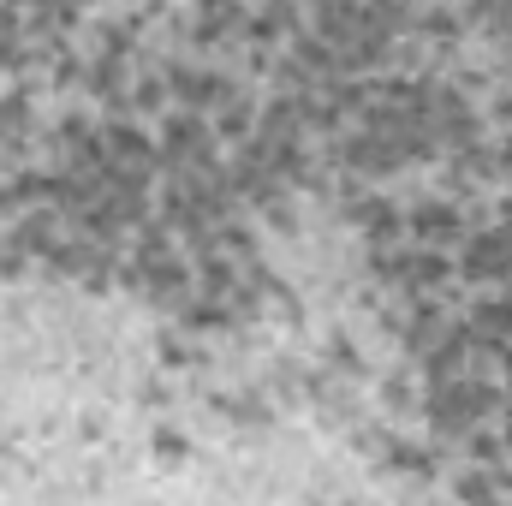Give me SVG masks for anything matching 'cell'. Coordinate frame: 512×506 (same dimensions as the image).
Segmentation results:
<instances>
[{
	"label": "cell",
	"mask_w": 512,
	"mask_h": 506,
	"mask_svg": "<svg viewBox=\"0 0 512 506\" xmlns=\"http://www.w3.org/2000/svg\"><path fill=\"white\" fill-rule=\"evenodd\" d=\"M489 411H495V387L477 376V370L429 381V423H435L441 435H471Z\"/></svg>",
	"instance_id": "6da1fadb"
},
{
	"label": "cell",
	"mask_w": 512,
	"mask_h": 506,
	"mask_svg": "<svg viewBox=\"0 0 512 506\" xmlns=\"http://www.w3.org/2000/svg\"><path fill=\"white\" fill-rule=\"evenodd\" d=\"M507 423H512V393H507Z\"/></svg>",
	"instance_id": "7a4b0ae2"
}]
</instances>
